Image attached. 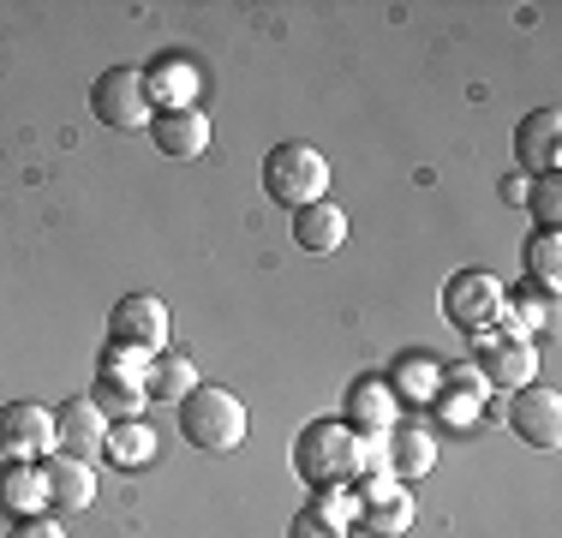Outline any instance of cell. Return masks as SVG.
<instances>
[{
	"label": "cell",
	"instance_id": "cell-4",
	"mask_svg": "<svg viewBox=\"0 0 562 538\" xmlns=\"http://www.w3.org/2000/svg\"><path fill=\"white\" fill-rule=\"evenodd\" d=\"M109 347L126 359H144V366H150L156 354H168V305L156 300V293H126V300H114Z\"/></svg>",
	"mask_w": 562,
	"mask_h": 538
},
{
	"label": "cell",
	"instance_id": "cell-6",
	"mask_svg": "<svg viewBox=\"0 0 562 538\" xmlns=\"http://www.w3.org/2000/svg\"><path fill=\"white\" fill-rule=\"evenodd\" d=\"M508 312V293H503V281L491 276V269H461V276H449V288H443V317L454 323L461 335H485L491 323H497Z\"/></svg>",
	"mask_w": 562,
	"mask_h": 538
},
{
	"label": "cell",
	"instance_id": "cell-5",
	"mask_svg": "<svg viewBox=\"0 0 562 538\" xmlns=\"http://www.w3.org/2000/svg\"><path fill=\"white\" fill-rule=\"evenodd\" d=\"M90 108H97V120L114 132H144L156 114V97H150L138 66H109V72L90 85Z\"/></svg>",
	"mask_w": 562,
	"mask_h": 538
},
{
	"label": "cell",
	"instance_id": "cell-22",
	"mask_svg": "<svg viewBox=\"0 0 562 538\" xmlns=\"http://www.w3.org/2000/svg\"><path fill=\"white\" fill-rule=\"evenodd\" d=\"M390 389L401 401H437V389H443V371L431 366L425 354H407L401 366L390 371Z\"/></svg>",
	"mask_w": 562,
	"mask_h": 538
},
{
	"label": "cell",
	"instance_id": "cell-16",
	"mask_svg": "<svg viewBox=\"0 0 562 538\" xmlns=\"http://www.w3.org/2000/svg\"><path fill=\"white\" fill-rule=\"evenodd\" d=\"M0 508L7 515H43L48 508V484H43V467L36 461H7L0 467Z\"/></svg>",
	"mask_w": 562,
	"mask_h": 538
},
{
	"label": "cell",
	"instance_id": "cell-8",
	"mask_svg": "<svg viewBox=\"0 0 562 538\" xmlns=\"http://www.w3.org/2000/svg\"><path fill=\"white\" fill-rule=\"evenodd\" d=\"M508 430H515L527 449H557L562 442V395L544 383H527L508 395Z\"/></svg>",
	"mask_w": 562,
	"mask_h": 538
},
{
	"label": "cell",
	"instance_id": "cell-26",
	"mask_svg": "<svg viewBox=\"0 0 562 538\" xmlns=\"http://www.w3.org/2000/svg\"><path fill=\"white\" fill-rule=\"evenodd\" d=\"M12 538H66V533H60V520H48V515H24L19 527H12Z\"/></svg>",
	"mask_w": 562,
	"mask_h": 538
},
{
	"label": "cell",
	"instance_id": "cell-24",
	"mask_svg": "<svg viewBox=\"0 0 562 538\" xmlns=\"http://www.w3.org/2000/svg\"><path fill=\"white\" fill-rule=\"evenodd\" d=\"M527 210L539 215L544 227H557V222H562V180H557V173H539V186L527 192Z\"/></svg>",
	"mask_w": 562,
	"mask_h": 538
},
{
	"label": "cell",
	"instance_id": "cell-15",
	"mask_svg": "<svg viewBox=\"0 0 562 538\" xmlns=\"http://www.w3.org/2000/svg\"><path fill=\"white\" fill-rule=\"evenodd\" d=\"M390 419H395V389H390V377H359L353 395H347V425L383 437V430H390Z\"/></svg>",
	"mask_w": 562,
	"mask_h": 538
},
{
	"label": "cell",
	"instance_id": "cell-7",
	"mask_svg": "<svg viewBox=\"0 0 562 538\" xmlns=\"http://www.w3.org/2000/svg\"><path fill=\"white\" fill-rule=\"evenodd\" d=\"M55 442V413L36 407V401H7L0 407V455L7 461H48Z\"/></svg>",
	"mask_w": 562,
	"mask_h": 538
},
{
	"label": "cell",
	"instance_id": "cell-25",
	"mask_svg": "<svg viewBox=\"0 0 562 538\" xmlns=\"http://www.w3.org/2000/svg\"><path fill=\"white\" fill-rule=\"evenodd\" d=\"M288 538H347L336 520H324V515H312V508H305V515H293L288 520Z\"/></svg>",
	"mask_w": 562,
	"mask_h": 538
},
{
	"label": "cell",
	"instance_id": "cell-21",
	"mask_svg": "<svg viewBox=\"0 0 562 538\" xmlns=\"http://www.w3.org/2000/svg\"><path fill=\"white\" fill-rule=\"evenodd\" d=\"M102 455H109L114 467H144L156 455V430L126 419V425H109V442H102Z\"/></svg>",
	"mask_w": 562,
	"mask_h": 538
},
{
	"label": "cell",
	"instance_id": "cell-12",
	"mask_svg": "<svg viewBox=\"0 0 562 538\" xmlns=\"http://www.w3.org/2000/svg\"><path fill=\"white\" fill-rule=\"evenodd\" d=\"M43 484H48V508H55V515H78V508H90V496H97V467L72 461V455H48Z\"/></svg>",
	"mask_w": 562,
	"mask_h": 538
},
{
	"label": "cell",
	"instance_id": "cell-28",
	"mask_svg": "<svg viewBox=\"0 0 562 538\" xmlns=\"http://www.w3.org/2000/svg\"><path fill=\"white\" fill-rule=\"evenodd\" d=\"M503 204H527V173H503Z\"/></svg>",
	"mask_w": 562,
	"mask_h": 538
},
{
	"label": "cell",
	"instance_id": "cell-23",
	"mask_svg": "<svg viewBox=\"0 0 562 538\" xmlns=\"http://www.w3.org/2000/svg\"><path fill=\"white\" fill-rule=\"evenodd\" d=\"M359 515H366V533L378 538H401L413 527V496L395 491V496H378V503H359Z\"/></svg>",
	"mask_w": 562,
	"mask_h": 538
},
{
	"label": "cell",
	"instance_id": "cell-27",
	"mask_svg": "<svg viewBox=\"0 0 562 538\" xmlns=\"http://www.w3.org/2000/svg\"><path fill=\"white\" fill-rule=\"evenodd\" d=\"M312 515H324V520H336V527H341V515H347V496H329V491H317Z\"/></svg>",
	"mask_w": 562,
	"mask_h": 538
},
{
	"label": "cell",
	"instance_id": "cell-11",
	"mask_svg": "<svg viewBox=\"0 0 562 538\" xmlns=\"http://www.w3.org/2000/svg\"><path fill=\"white\" fill-rule=\"evenodd\" d=\"M515 156H520V173L539 168V173H557L562 161V114L557 108H532L527 120L515 126Z\"/></svg>",
	"mask_w": 562,
	"mask_h": 538
},
{
	"label": "cell",
	"instance_id": "cell-1",
	"mask_svg": "<svg viewBox=\"0 0 562 538\" xmlns=\"http://www.w3.org/2000/svg\"><path fill=\"white\" fill-rule=\"evenodd\" d=\"M293 467H300L305 484L317 491H336V484L366 473V442L347 419H317L300 430V449H293Z\"/></svg>",
	"mask_w": 562,
	"mask_h": 538
},
{
	"label": "cell",
	"instance_id": "cell-17",
	"mask_svg": "<svg viewBox=\"0 0 562 538\" xmlns=\"http://www.w3.org/2000/svg\"><path fill=\"white\" fill-rule=\"evenodd\" d=\"M90 401H97L102 419H120V425L138 419L144 401H150V395H144V371H102L97 377V395H90Z\"/></svg>",
	"mask_w": 562,
	"mask_h": 538
},
{
	"label": "cell",
	"instance_id": "cell-9",
	"mask_svg": "<svg viewBox=\"0 0 562 538\" xmlns=\"http://www.w3.org/2000/svg\"><path fill=\"white\" fill-rule=\"evenodd\" d=\"M150 144L162 150L168 161H198L210 150V114L204 108H156L150 114Z\"/></svg>",
	"mask_w": 562,
	"mask_h": 538
},
{
	"label": "cell",
	"instance_id": "cell-14",
	"mask_svg": "<svg viewBox=\"0 0 562 538\" xmlns=\"http://www.w3.org/2000/svg\"><path fill=\"white\" fill-rule=\"evenodd\" d=\"M479 354H485V366H479V371H485V383L508 389V395H515V389H527L532 383V366H539V354H532L520 335H508V341L485 335V341H479Z\"/></svg>",
	"mask_w": 562,
	"mask_h": 538
},
{
	"label": "cell",
	"instance_id": "cell-18",
	"mask_svg": "<svg viewBox=\"0 0 562 538\" xmlns=\"http://www.w3.org/2000/svg\"><path fill=\"white\" fill-rule=\"evenodd\" d=\"M390 449H383V467H390L395 479H419V473H431V461H437V442H431V430H419V425H401L390 430Z\"/></svg>",
	"mask_w": 562,
	"mask_h": 538
},
{
	"label": "cell",
	"instance_id": "cell-10",
	"mask_svg": "<svg viewBox=\"0 0 562 538\" xmlns=\"http://www.w3.org/2000/svg\"><path fill=\"white\" fill-rule=\"evenodd\" d=\"M55 442H60V455L97 467L102 442H109V419L97 413V401L78 395V401H66V407H55Z\"/></svg>",
	"mask_w": 562,
	"mask_h": 538
},
{
	"label": "cell",
	"instance_id": "cell-20",
	"mask_svg": "<svg viewBox=\"0 0 562 538\" xmlns=\"http://www.w3.org/2000/svg\"><path fill=\"white\" fill-rule=\"evenodd\" d=\"M527 276L539 281L544 300H557V281H562V239H557V227H539V234L527 239Z\"/></svg>",
	"mask_w": 562,
	"mask_h": 538
},
{
	"label": "cell",
	"instance_id": "cell-13",
	"mask_svg": "<svg viewBox=\"0 0 562 538\" xmlns=\"http://www.w3.org/2000/svg\"><path fill=\"white\" fill-rule=\"evenodd\" d=\"M293 239H300V251H312V258H336V251L347 246V215H341V204L317 198V204L293 210Z\"/></svg>",
	"mask_w": 562,
	"mask_h": 538
},
{
	"label": "cell",
	"instance_id": "cell-2",
	"mask_svg": "<svg viewBox=\"0 0 562 538\" xmlns=\"http://www.w3.org/2000/svg\"><path fill=\"white\" fill-rule=\"evenodd\" d=\"M180 430L186 442H198L204 455H234L246 442V407L239 395H227L216 383H198L192 395L180 401Z\"/></svg>",
	"mask_w": 562,
	"mask_h": 538
},
{
	"label": "cell",
	"instance_id": "cell-19",
	"mask_svg": "<svg viewBox=\"0 0 562 538\" xmlns=\"http://www.w3.org/2000/svg\"><path fill=\"white\" fill-rule=\"evenodd\" d=\"M192 389H198V366L186 354H156L150 366H144V395L150 401H173V407H180Z\"/></svg>",
	"mask_w": 562,
	"mask_h": 538
},
{
	"label": "cell",
	"instance_id": "cell-3",
	"mask_svg": "<svg viewBox=\"0 0 562 538\" xmlns=\"http://www.w3.org/2000/svg\"><path fill=\"white\" fill-rule=\"evenodd\" d=\"M263 192L276 204H293V210L317 204V198H329V161L312 144H276L263 156Z\"/></svg>",
	"mask_w": 562,
	"mask_h": 538
}]
</instances>
